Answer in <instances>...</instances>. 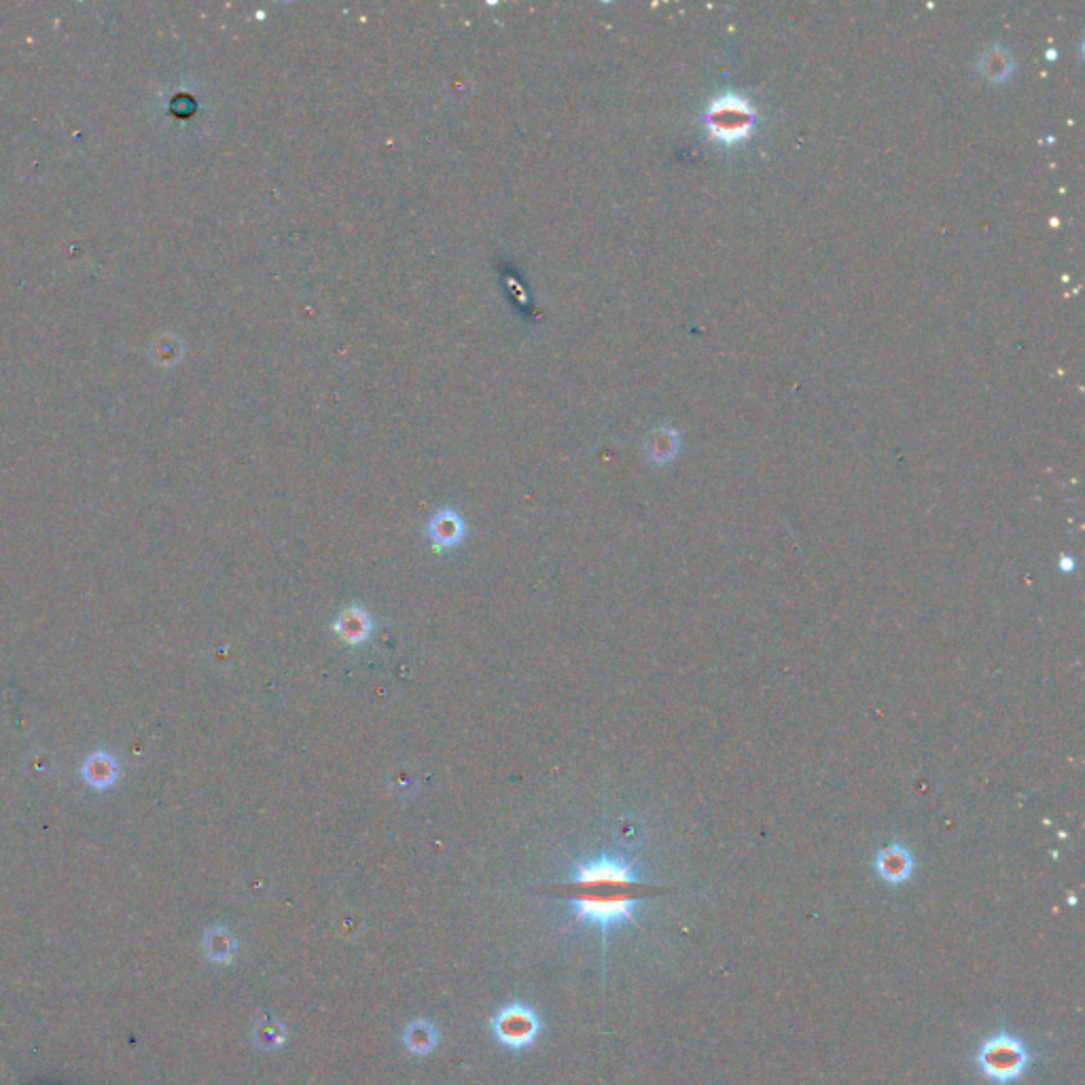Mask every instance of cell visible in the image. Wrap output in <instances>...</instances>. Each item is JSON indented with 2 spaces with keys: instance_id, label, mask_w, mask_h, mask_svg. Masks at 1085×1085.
Returning <instances> with one entry per match:
<instances>
[{
  "instance_id": "9",
  "label": "cell",
  "mask_w": 1085,
  "mask_h": 1085,
  "mask_svg": "<svg viewBox=\"0 0 1085 1085\" xmlns=\"http://www.w3.org/2000/svg\"><path fill=\"white\" fill-rule=\"evenodd\" d=\"M401 1039L409 1054L429 1056L439 1045V1030L429 1020H414L403 1028Z\"/></svg>"
},
{
  "instance_id": "14",
  "label": "cell",
  "mask_w": 1085,
  "mask_h": 1085,
  "mask_svg": "<svg viewBox=\"0 0 1085 1085\" xmlns=\"http://www.w3.org/2000/svg\"><path fill=\"white\" fill-rule=\"evenodd\" d=\"M1058 568H1060V571H1062V573H1071V571H1073V568H1075V560H1073L1071 556H1066V554H1064V556H1060Z\"/></svg>"
},
{
  "instance_id": "4",
  "label": "cell",
  "mask_w": 1085,
  "mask_h": 1085,
  "mask_svg": "<svg viewBox=\"0 0 1085 1085\" xmlns=\"http://www.w3.org/2000/svg\"><path fill=\"white\" fill-rule=\"evenodd\" d=\"M492 1035L494 1039L513 1052L530 1047L541 1035V1020L524 1003H511L503 1007L492 1018Z\"/></svg>"
},
{
  "instance_id": "8",
  "label": "cell",
  "mask_w": 1085,
  "mask_h": 1085,
  "mask_svg": "<svg viewBox=\"0 0 1085 1085\" xmlns=\"http://www.w3.org/2000/svg\"><path fill=\"white\" fill-rule=\"evenodd\" d=\"M333 634L348 647L367 643L373 634V621L361 607H346L333 621Z\"/></svg>"
},
{
  "instance_id": "11",
  "label": "cell",
  "mask_w": 1085,
  "mask_h": 1085,
  "mask_svg": "<svg viewBox=\"0 0 1085 1085\" xmlns=\"http://www.w3.org/2000/svg\"><path fill=\"white\" fill-rule=\"evenodd\" d=\"M289 1039V1030L282 1020L265 1016L253 1028V1041L263 1052H276Z\"/></svg>"
},
{
  "instance_id": "13",
  "label": "cell",
  "mask_w": 1085,
  "mask_h": 1085,
  "mask_svg": "<svg viewBox=\"0 0 1085 1085\" xmlns=\"http://www.w3.org/2000/svg\"><path fill=\"white\" fill-rule=\"evenodd\" d=\"M1011 56L1005 49H990L982 58V70L984 75L992 81H1003L1011 73Z\"/></svg>"
},
{
  "instance_id": "2",
  "label": "cell",
  "mask_w": 1085,
  "mask_h": 1085,
  "mask_svg": "<svg viewBox=\"0 0 1085 1085\" xmlns=\"http://www.w3.org/2000/svg\"><path fill=\"white\" fill-rule=\"evenodd\" d=\"M1030 1052L1020 1037H1013L1005 1030L990 1035L977 1049V1069L996 1085L1016 1083L1024 1077L1030 1066Z\"/></svg>"
},
{
  "instance_id": "6",
  "label": "cell",
  "mask_w": 1085,
  "mask_h": 1085,
  "mask_svg": "<svg viewBox=\"0 0 1085 1085\" xmlns=\"http://www.w3.org/2000/svg\"><path fill=\"white\" fill-rule=\"evenodd\" d=\"M876 874L888 884H903L914 874V857L903 844H888L874 859Z\"/></svg>"
},
{
  "instance_id": "12",
  "label": "cell",
  "mask_w": 1085,
  "mask_h": 1085,
  "mask_svg": "<svg viewBox=\"0 0 1085 1085\" xmlns=\"http://www.w3.org/2000/svg\"><path fill=\"white\" fill-rule=\"evenodd\" d=\"M677 452H679V435L670 429L657 431L649 441V456L653 462H660V465L672 460L674 456H677Z\"/></svg>"
},
{
  "instance_id": "1",
  "label": "cell",
  "mask_w": 1085,
  "mask_h": 1085,
  "mask_svg": "<svg viewBox=\"0 0 1085 1085\" xmlns=\"http://www.w3.org/2000/svg\"><path fill=\"white\" fill-rule=\"evenodd\" d=\"M664 891V886L640 878L634 863L617 857L579 863L571 880L547 888L549 895L568 901L577 922L602 933V948H607V935L613 927L636 922L638 905Z\"/></svg>"
},
{
  "instance_id": "5",
  "label": "cell",
  "mask_w": 1085,
  "mask_h": 1085,
  "mask_svg": "<svg viewBox=\"0 0 1085 1085\" xmlns=\"http://www.w3.org/2000/svg\"><path fill=\"white\" fill-rule=\"evenodd\" d=\"M81 778L94 791H109L121 778V761L111 751H94L81 763Z\"/></svg>"
},
{
  "instance_id": "10",
  "label": "cell",
  "mask_w": 1085,
  "mask_h": 1085,
  "mask_svg": "<svg viewBox=\"0 0 1085 1085\" xmlns=\"http://www.w3.org/2000/svg\"><path fill=\"white\" fill-rule=\"evenodd\" d=\"M202 948H204V954H206V958L210 960V963L229 965L231 960H234L236 954H238V941H236L234 933L227 931L225 927H215V929H210L204 935Z\"/></svg>"
},
{
  "instance_id": "3",
  "label": "cell",
  "mask_w": 1085,
  "mask_h": 1085,
  "mask_svg": "<svg viewBox=\"0 0 1085 1085\" xmlns=\"http://www.w3.org/2000/svg\"><path fill=\"white\" fill-rule=\"evenodd\" d=\"M702 121L710 138L725 142V145H736L753 132L757 111L749 98L740 94H723L708 104Z\"/></svg>"
},
{
  "instance_id": "7",
  "label": "cell",
  "mask_w": 1085,
  "mask_h": 1085,
  "mask_svg": "<svg viewBox=\"0 0 1085 1085\" xmlns=\"http://www.w3.org/2000/svg\"><path fill=\"white\" fill-rule=\"evenodd\" d=\"M467 537V526L454 509H443L429 522V539L437 554L458 547Z\"/></svg>"
}]
</instances>
